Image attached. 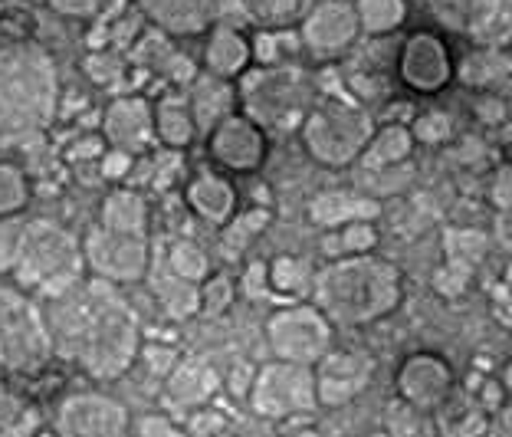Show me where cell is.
Wrapping results in <instances>:
<instances>
[{
    "mask_svg": "<svg viewBox=\"0 0 512 437\" xmlns=\"http://www.w3.org/2000/svg\"><path fill=\"white\" fill-rule=\"evenodd\" d=\"M53 352L79 365L96 382L122 378L142 355V329L135 309L112 283L92 280L53 299L46 316Z\"/></svg>",
    "mask_w": 512,
    "mask_h": 437,
    "instance_id": "cell-1",
    "label": "cell"
},
{
    "mask_svg": "<svg viewBox=\"0 0 512 437\" xmlns=\"http://www.w3.org/2000/svg\"><path fill=\"white\" fill-rule=\"evenodd\" d=\"M60 99L56 66L27 40L0 43V145H23L50 129Z\"/></svg>",
    "mask_w": 512,
    "mask_h": 437,
    "instance_id": "cell-2",
    "label": "cell"
},
{
    "mask_svg": "<svg viewBox=\"0 0 512 437\" xmlns=\"http://www.w3.org/2000/svg\"><path fill=\"white\" fill-rule=\"evenodd\" d=\"M401 273L378 257H342L316 276V306L329 322L365 326L401 303Z\"/></svg>",
    "mask_w": 512,
    "mask_h": 437,
    "instance_id": "cell-3",
    "label": "cell"
},
{
    "mask_svg": "<svg viewBox=\"0 0 512 437\" xmlns=\"http://www.w3.org/2000/svg\"><path fill=\"white\" fill-rule=\"evenodd\" d=\"M83 270V244L69 230L50 221H33L23 227L14 270H10L20 283V290L60 299L76 283H83Z\"/></svg>",
    "mask_w": 512,
    "mask_h": 437,
    "instance_id": "cell-4",
    "label": "cell"
},
{
    "mask_svg": "<svg viewBox=\"0 0 512 437\" xmlns=\"http://www.w3.org/2000/svg\"><path fill=\"white\" fill-rule=\"evenodd\" d=\"M50 355V326L37 303L20 286H0V365L7 372H33Z\"/></svg>",
    "mask_w": 512,
    "mask_h": 437,
    "instance_id": "cell-5",
    "label": "cell"
},
{
    "mask_svg": "<svg viewBox=\"0 0 512 437\" xmlns=\"http://www.w3.org/2000/svg\"><path fill=\"white\" fill-rule=\"evenodd\" d=\"M250 408L270 421H289L312 414L319 408L312 365H296L283 359L260 365L250 378Z\"/></svg>",
    "mask_w": 512,
    "mask_h": 437,
    "instance_id": "cell-6",
    "label": "cell"
},
{
    "mask_svg": "<svg viewBox=\"0 0 512 437\" xmlns=\"http://www.w3.org/2000/svg\"><path fill=\"white\" fill-rule=\"evenodd\" d=\"M371 138H375L371 119L362 109L345 106V102H325L302 125V142L322 165H345L365 152Z\"/></svg>",
    "mask_w": 512,
    "mask_h": 437,
    "instance_id": "cell-7",
    "label": "cell"
},
{
    "mask_svg": "<svg viewBox=\"0 0 512 437\" xmlns=\"http://www.w3.org/2000/svg\"><path fill=\"white\" fill-rule=\"evenodd\" d=\"M266 342L276 359L319 365L332 352V322L319 306H279L266 319Z\"/></svg>",
    "mask_w": 512,
    "mask_h": 437,
    "instance_id": "cell-8",
    "label": "cell"
},
{
    "mask_svg": "<svg viewBox=\"0 0 512 437\" xmlns=\"http://www.w3.org/2000/svg\"><path fill=\"white\" fill-rule=\"evenodd\" d=\"M83 257L92 276L106 280L112 286L138 283L148 273L151 250L148 237L142 234H115L106 227H92L83 240Z\"/></svg>",
    "mask_w": 512,
    "mask_h": 437,
    "instance_id": "cell-9",
    "label": "cell"
},
{
    "mask_svg": "<svg viewBox=\"0 0 512 437\" xmlns=\"http://www.w3.org/2000/svg\"><path fill=\"white\" fill-rule=\"evenodd\" d=\"M128 411L102 391H76L60 401L53 431L60 437H128Z\"/></svg>",
    "mask_w": 512,
    "mask_h": 437,
    "instance_id": "cell-10",
    "label": "cell"
},
{
    "mask_svg": "<svg viewBox=\"0 0 512 437\" xmlns=\"http://www.w3.org/2000/svg\"><path fill=\"white\" fill-rule=\"evenodd\" d=\"M299 83L296 76L279 69H256L243 79V115L260 125H289L299 109Z\"/></svg>",
    "mask_w": 512,
    "mask_h": 437,
    "instance_id": "cell-11",
    "label": "cell"
},
{
    "mask_svg": "<svg viewBox=\"0 0 512 437\" xmlns=\"http://www.w3.org/2000/svg\"><path fill=\"white\" fill-rule=\"evenodd\" d=\"M102 138L115 152L125 155H145L158 142L155 135V106L142 96H122L112 99L106 115H102Z\"/></svg>",
    "mask_w": 512,
    "mask_h": 437,
    "instance_id": "cell-12",
    "label": "cell"
},
{
    "mask_svg": "<svg viewBox=\"0 0 512 437\" xmlns=\"http://www.w3.org/2000/svg\"><path fill=\"white\" fill-rule=\"evenodd\" d=\"M312 372H316L319 408H342L368 388L375 359L362 352H329L319 365H312Z\"/></svg>",
    "mask_w": 512,
    "mask_h": 437,
    "instance_id": "cell-13",
    "label": "cell"
},
{
    "mask_svg": "<svg viewBox=\"0 0 512 437\" xmlns=\"http://www.w3.org/2000/svg\"><path fill=\"white\" fill-rule=\"evenodd\" d=\"M453 395L450 365L434 352L407 355L398 368V398L421 411H437Z\"/></svg>",
    "mask_w": 512,
    "mask_h": 437,
    "instance_id": "cell-14",
    "label": "cell"
},
{
    "mask_svg": "<svg viewBox=\"0 0 512 437\" xmlns=\"http://www.w3.org/2000/svg\"><path fill=\"white\" fill-rule=\"evenodd\" d=\"M211 158L227 171H253L266 155V135L250 115H227L217 129L207 135Z\"/></svg>",
    "mask_w": 512,
    "mask_h": 437,
    "instance_id": "cell-15",
    "label": "cell"
},
{
    "mask_svg": "<svg viewBox=\"0 0 512 437\" xmlns=\"http://www.w3.org/2000/svg\"><path fill=\"white\" fill-rule=\"evenodd\" d=\"M398 69H401L404 83L411 89L434 92L450 79V56L437 37H430V33H417V37L407 40Z\"/></svg>",
    "mask_w": 512,
    "mask_h": 437,
    "instance_id": "cell-16",
    "label": "cell"
},
{
    "mask_svg": "<svg viewBox=\"0 0 512 437\" xmlns=\"http://www.w3.org/2000/svg\"><path fill=\"white\" fill-rule=\"evenodd\" d=\"M220 388L217 372L201 359L191 362H178L174 372L165 378V398L168 405L181 408V411H197L201 405L214 398V391Z\"/></svg>",
    "mask_w": 512,
    "mask_h": 437,
    "instance_id": "cell-17",
    "label": "cell"
},
{
    "mask_svg": "<svg viewBox=\"0 0 512 437\" xmlns=\"http://www.w3.org/2000/svg\"><path fill=\"white\" fill-rule=\"evenodd\" d=\"M145 7V14L158 27L171 33H197L214 20L220 10V0H138Z\"/></svg>",
    "mask_w": 512,
    "mask_h": 437,
    "instance_id": "cell-18",
    "label": "cell"
},
{
    "mask_svg": "<svg viewBox=\"0 0 512 437\" xmlns=\"http://www.w3.org/2000/svg\"><path fill=\"white\" fill-rule=\"evenodd\" d=\"M302 37L316 53H335L352 43L355 37V14L345 4H322L316 14L306 20Z\"/></svg>",
    "mask_w": 512,
    "mask_h": 437,
    "instance_id": "cell-19",
    "label": "cell"
},
{
    "mask_svg": "<svg viewBox=\"0 0 512 437\" xmlns=\"http://www.w3.org/2000/svg\"><path fill=\"white\" fill-rule=\"evenodd\" d=\"M188 204L197 217L211 224H227L230 214H234L237 204V191L224 175L217 171H201L197 178H191L188 184Z\"/></svg>",
    "mask_w": 512,
    "mask_h": 437,
    "instance_id": "cell-20",
    "label": "cell"
},
{
    "mask_svg": "<svg viewBox=\"0 0 512 437\" xmlns=\"http://www.w3.org/2000/svg\"><path fill=\"white\" fill-rule=\"evenodd\" d=\"M437 434L444 437H483L490 431V414L473 395L453 391V395L437 408Z\"/></svg>",
    "mask_w": 512,
    "mask_h": 437,
    "instance_id": "cell-21",
    "label": "cell"
},
{
    "mask_svg": "<svg viewBox=\"0 0 512 437\" xmlns=\"http://www.w3.org/2000/svg\"><path fill=\"white\" fill-rule=\"evenodd\" d=\"M312 221L325 230H339L348 224H358V221H371L378 217V204L368 201V198H358V194H345V191H332V194H322L312 204Z\"/></svg>",
    "mask_w": 512,
    "mask_h": 437,
    "instance_id": "cell-22",
    "label": "cell"
},
{
    "mask_svg": "<svg viewBox=\"0 0 512 437\" xmlns=\"http://www.w3.org/2000/svg\"><path fill=\"white\" fill-rule=\"evenodd\" d=\"M99 227L115 230V234H142L148 237V204L138 191L119 188L102 201Z\"/></svg>",
    "mask_w": 512,
    "mask_h": 437,
    "instance_id": "cell-23",
    "label": "cell"
},
{
    "mask_svg": "<svg viewBox=\"0 0 512 437\" xmlns=\"http://www.w3.org/2000/svg\"><path fill=\"white\" fill-rule=\"evenodd\" d=\"M204 63H207V73L211 76L234 79L250 63V43L243 40L234 27H217L211 33V43H207Z\"/></svg>",
    "mask_w": 512,
    "mask_h": 437,
    "instance_id": "cell-24",
    "label": "cell"
},
{
    "mask_svg": "<svg viewBox=\"0 0 512 437\" xmlns=\"http://www.w3.org/2000/svg\"><path fill=\"white\" fill-rule=\"evenodd\" d=\"M155 135L168 148H188L197 135L191 102L178 96H165L161 102H155Z\"/></svg>",
    "mask_w": 512,
    "mask_h": 437,
    "instance_id": "cell-25",
    "label": "cell"
},
{
    "mask_svg": "<svg viewBox=\"0 0 512 437\" xmlns=\"http://www.w3.org/2000/svg\"><path fill=\"white\" fill-rule=\"evenodd\" d=\"M188 102H191L197 129L214 132L217 125L230 115V86L224 83V79H217V76L197 79V83H194V96Z\"/></svg>",
    "mask_w": 512,
    "mask_h": 437,
    "instance_id": "cell-26",
    "label": "cell"
},
{
    "mask_svg": "<svg viewBox=\"0 0 512 437\" xmlns=\"http://www.w3.org/2000/svg\"><path fill=\"white\" fill-rule=\"evenodd\" d=\"M155 296L171 319H188L194 313H201V286L181 280V276H174L171 270L161 273L155 280Z\"/></svg>",
    "mask_w": 512,
    "mask_h": 437,
    "instance_id": "cell-27",
    "label": "cell"
},
{
    "mask_svg": "<svg viewBox=\"0 0 512 437\" xmlns=\"http://www.w3.org/2000/svg\"><path fill=\"white\" fill-rule=\"evenodd\" d=\"M384 434L388 437H440L437 421L430 418V411H421L407 401H391L388 414H384Z\"/></svg>",
    "mask_w": 512,
    "mask_h": 437,
    "instance_id": "cell-28",
    "label": "cell"
},
{
    "mask_svg": "<svg viewBox=\"0 0 512 437\" xmlns=\"http://www.w3.org/2000/svg\"><path fill=\"white\" fill-rule=\"evenodd\" d=\"M375 244H378V230L371 227V221H358L335 230L325 240V250H329V257H365V253L375 250Z\"/></svg>",
    "mask_w": 512,
    "mask_h": 437,
    "instance_id": "cell-29",
    "label": "cell"
},
{
    "mask_svg": "<svg viewBox=\"0 0 512 437\" xmlns=\"http://www.w3.org/2000/svg\"><path fill=\"white\" fill-rule=\"evenodd\" d=\"M168 270L174 276H181V280L201 286L207 276H211V260H207V253L197 244H191V240H174L168 250Z\"/></svg>",
    "mask_w": 512,
    "mask_h": 437,
    "instance_id": "cell-30",
    "label": "cell"
},
{
    "mask_svg": "<svg viewBox=\"0 0 512 437\" xmlns=\"http://www.w3.org/2000/svg\"><path fill=\"white\" fill-rule=\"evenodd\" d=\"M411 145H414L411 132L401 129V125H388V129H381L375 138H371L368 158L375 161V165H394V161H404L411 155Z\"/></svg>",
    "mask_w": 512,
    "mask_h": 437,
    "instance_id": "cell-31",
    "label": "cell"
},
{
    "mask_svg": "<svg viewBox=\"0 0 512 437\" xmlns=\"http://www.w3.org/2000/svg\"><path fill=\"white\" fill-rule=\"evenodd\" d=\"M30 201V181L17 165L0 161V221L20 214Z\"/></svg>",
    "mask_w": 512,
    "mask_h": 437,
    "instance_id": "cell-32",
    "label": "cell"
},
{
    "mask_svg": "<svg viewBox=\"0 0 512 437\" xmlns=\"http://www.w3.org/2000/svg\"><path fill=\"white\" fill-rule=\"evenodd\" d=\"M270 224V211H247L230 221V227L224 230V237H220V244H224V253L227 257H237L250 247V240L260 234V230Z\"/></svg>",
    "mask_w": 512,
    "mask_h": 437,
    "instance_id": "cell-33",
    "label": "cell"
},
{
    "mask_svg": "<svg viewBox=\"0 0 512 437\" xmlns=\"http://www.w3.org/2000/svg\"><path fill=\"white\" fill-rule=\"evenodd\" d=\"M358 20L371 33H388L404 20L401 0H358Z\"/></svg>",
    "mask_w": 512,
    "mask_h": 437,
    "instance_id": "cell-34",
    "label": "cell"
},
{
    "mask_svg": "<svg viewBox=\"0 0 512 437\" xmlns=\"http://www.w3.org/2000/svg\"><path fill=\"white\" fill-rule=\"evenodd\" d=\"M266 276H270V286H276L279 293H296L306 286L309 280V270L302 260H293V257H276L273 267L266 270Z\"/></svg>",
    "mask_w": 512,
    "mask_h": 437,
    "instance_id": "cell-35",
    "label": "cell"
},
{
    "mask_svg": "<svg viewBox=\"0 0 512 437\" xmlns=\"http://www.w3.org/2000/svg\"><path fill=\"white\" fill-rule=\"evenodd\" d=\"M234 303V283L227 276H207L201 283V313L220 316L227 313V306Z\"/></svg>",
    "mask_w": 512,
    "mask_h": 437,
    "instance_id": "cell-36",
    "label": "cell"
},
{
    "mask_svg": "<svg viewBox=\"0 0 512 437\" xmlns=\"http://www.w3.org/2000/svg\"><path fill=\"white\" fill-rule=\"evenodd\" d=\"M250 14H256V20L266 23H283L289 14H293L296 0H247Z\"/></svg>",
    "mask_w": 512,
    "mask_h": 437,
    "instance_id": "cell-37",
    "label": "cell"
},
{
    "mask_svg": "<svg viewBox=\"0 0 512 437\" xmlns=\"http://www.w3.org/2000/svg\"><path fill=\"white\" fill-rule=\"evenodd\" d=\"M414 135H417V138H424V142H444V138L450 135V122H447V115L430 112V115H424V119H417Z\"/></svg>",
    "mask_w": 512,
    "mask_h": 437,
    "instance_id": "cell-38",
    "label": "cell"
},
{
    "mask_svg": "<svg viewBox=\"0 0 512 437\" xmlns=\"http://www.w3.org/2000/svg\"><path fill=\"white\" fill-rule=\"evenodd\" d=\"M135 168V158L125 155V152H115V148H109V152H102V175H106L109 181H122L132 175Z\"/></svg>",
    "mask_w": 512,
    "mask_h": 437,
    "instance_id": "cell-39",
    "label": "cell"
},
{
    "mask_svg": "<svg viewBox=\"0 0 512 437\" xmlns=\"http://www.w3.org/2000/svg\"><path fill=\"white\" fill-rule=\"evenodd\" d=\"M138 434L142 437H191L181 428H174V424L168 418H161V414H151V418H145L142 424H138Z\"/></svg>",
    "mask_w": 512,
    "mask_h": 437,
    "instance_id": "cell-40",
    "label": "cell"
},
{
    "mask_svg": "<svg viewBox=\"0 0 512 437\" xmlns=\"http://www.w3.org/2000/svg\"><path fill=\"white\" fill-rule=\"evenodd\" d=\"M17 418V401L7 388V368L0 365V424H10Z\"/></svg>",
    "mask_w": 512,
    "mask_h": 437,
    "instance_id": "cell-41",
    "label": "cell"
},
{
    "mask_svg": "<svg viewBox=\"0 0 512 437\" xmlns=\"http://www.w3.org/2000/svg\"><path fill=\"white\" fill-rule=\"evenodd\" d=\"M493 201L499 207H506V211H512V165L503 168L496 175V184H493Z\"/></svg>",
    "mask_w": 512,
    "mask_h": 437,
    "instance_id": "cell-42",
    "label": "cell"
},
{
    "mask_svg": "<svg viewBox=\"0 0 512 437\" xmlns=\"http://www.w3.org/2000/svg\"><path fill=\"white\" fill-rule=\"evenodd\" d=\"M486 437H512V408H503L496 414V418L490 421Z\"/></svg>",
    "mask_w": 512,
    "mask_h": 437,
    "instance_id": "cell-43",
    "label": "cell"
},
{
    "mask_svg": "<svg viewBox=\"0 0 512 437\" xmlns=\"http://www.w3.org/2000/svg\"><path fill=\"white\" fill-rule=\"evenodd\" d=\"M503 385H506V391H509V395H512V362H509L506 375H503Z\"/></svg>",
    "mask_w": 512,
    "mask_h": 437,
    "instance_id": "cell-44",
    "label": "cell"
},
{
    "mask_svg": "<svg viewBox=\"0 0 512 437\" xmlns=\"http://www.w3.org/2000/svg\"><path fill=\"white\" fill-rule=\"evenodd\" d=\"M286 437H319L316 431H296V434H286Z\"/></svg>",
    "mask_w": 512,
    "mask_h": 437,
    "instance_id": "cell-45",
    "label": "cell"
},
{
    "mask_svg": "<svg viewBox=\"0 0 512 437\" xmlns=\"http://www.w3.org/2000/svg\"><path fill=\"white\" fill-rule=\"evenodd\" d=\"M33 437H60L56 431H40V434H33Z\"/></svg>",
    "mask_w": 512,
    "mask_h": 437,
    "instance_id": "cell-46",
    "label": "cell"
},
{
    "mask_svg": "<svg viewBox=\"0 0 512 437\" xmlns=\"http://www.w3.org/2000/svg\"><path fill=\"white\" fill-rule=\"evenodd\" d=\"M375 437H388V434H375Z\"/></svg>",
    "mask_w": 512,
    "mask_h": 437,
    "instance_id": "cell-47",
    "label": "cell"
}]
</instances>
